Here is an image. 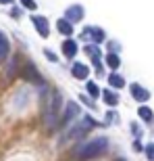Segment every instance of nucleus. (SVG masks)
I'll return each instance as SVG.
<instances>
[{
  "instance_id": "6e6552de",
  "label": "nucleus",
  "mask_w": 154,
  "mask_h": 161,
  "mask_svg": "<svg viewBox=\"0 0 154 161\" xmlns=\"http://www.w3.org/2000/svg\"><path fill=\"white\" fill-rule=\"evenodd\" d=\"M77 115H79V105H75V103H69V107H67V111H65V115H63L60 124H63V125L71 124V121L75 119Z\"/></svg>"
},
{
  "instance_id": "39448f33",
  "label": "nucleus",
  "mask_w": 154,
  "mask_h": 161,
  "mask_svg": "<svg viewBox=\"0 0 154 161\" xmlns=\"http://www.w3.org/2000/svg\"><path fill=\"white\" fill-rule=\"evenodd\" d=\"M21 75H23L25 80H29L31 84H40V86H44V80L40 78L38 69L31 65V63H25V67H23V71H21Z\"/></svg>"
},
{
  "instance_id": "423d86ee",
  "label": "nucleus",
  "mask_w": 154,
  "mask_h": 161,
  "mask_svg": "<svg viewBox=\"0 0 154 161\" xmlns=\"http://www.w3.org/2000/svg\"><path fill=\"white\" fill-rule=\"evenodd\" d=\"M65 19H67V21H71V23L81 21V19H83V8H81V4H71V6H69V8L65 11Z\"/></svg>"
},
{
  "instance_id": "a211bd4d",
  "label": "nucleus",
  "mask_w": 154,
  "mask_h": 161,
  "mask_svg": "<svg viewBox=\"0 0 154 161\" xmlns=\"http://www.w3.org/2000/svg\"><path fill=\"white\" fill-rule=\"evenodd\" d=\"M140 117H142V119H146V121H152V111H150L148 107H140Z\"/></svg>"
},
{
  "instance_id": "f8f14e48",
  "label": "nucleus",
  "mask_w": 154,
  "mask_h": 161,
  "mask_svg": "<svg viewBox=\"0 0 154 161\" xmlns=\"http://www.w3.org/2000/svg\"><path fill=\"white\" fill-rule=\"evenodd\" d=\"M8 50H11V46H8V38H6L4 34H2V30H0V63H2V61H6Z\"/></svg>"
},
{
  "instance_id": "7ed1b4c3",
  "label": "nucleus",
  "mask_w": 154,
  "mask_h": 161,
  "mask_svg": "<svg viewBox=\"0 0 154 161\" xmlns=\"http://www.w3.org/2000/svg\"><path fill=\"white\" fill-rule=\"evenodd\" d=\"M94 125H96V121L92 119V117H83L81 121H77V124L73 125L71 130L67 132V138H69V140H75V138H81L83 134H85V132H90L92 128H94Z\"/></svg>"
},
{
  "instance_id": "f257e3e1",
  "label": "nucleus",
  "mask_w": 154,
  "mask_h": 161,
  "mask_svg": "<svg viewBox=\"0 0 154 161\" xmlns=\"http://www.w3.org/2000/svg\"><path fill=\"white\" fill-rule=\"evenodd\" d=\"M63 107V96L59 90L46 92V101H44V121L46 125H52L59 121V111Z\"/></svg>"
},
{
  "instance_id": "9b49d317",
  "label": "nucleus",
  "mask_w": 154,
  "mask_h": 161,
  "mask_svg": "<svg viewBox=\"0 0 154 161\" xmlns=\"http://www.w3.org/2000/svg\"><path fill=\"white\" fill-rule=\"evenodd\" d=\"M131 94H133V98H136V101H148V90H144L142 86H140V84H133V86H131Z\"/></svg>"
},
{
  "instance_id": "20e7f679",
  "label": "nucleus",
  "mask_w": 154,
  "mask_h": 161,
  "mask_svg": "<svg viewBox=\"0 0 154 161\" xmlns=\"http://www.w3.org/2000/svg\"><path fill=\"white\" fill-rule=\"evenodd\" d=\"M81 38L83 40H92V42H96V44H100V42L106 40V34H104V30H100V27H85V30L81 31Z\"/></svg>"
},
{
  "instance_id": "6ab92c4d",
  "label": "nucleus",
  "mask_w": 154,
  "mask_h": 161,
  "mask_svg": "<svg viewBox=\"0 0 154 161\" xmlns=\"http://www.w3.org/2000/svg\"><path fill=\"white\" fill-rule=\"evenodd\" d=\"M21 2H23V6L25 8H29V11H33V8H36V0H21Z\"/></svg>"
},
{
  "instance_id": "4468645a",
  "label": "nucleus",
  "mask_w": 154,
  "mask_h": 161,
  "mask_svg": "<svg viewBox=\"0 0 154 161\" xmlns=\"http://www.w3.org/2000/svg\"><path fill=\"white\" fill-rule=\"evenodd\" d=\"M102 96H104L106 105H110V107H115V105L119 103V96H117V94H113L110 90H104V92H102Z\"/></svg>"
},
{
  "instance_id": "aec40b11",
  "label": "nucleus",
  "mask_w": 154,
  "mask_h": 161,
  "mask_svg": "<svg viewBox=\"0 0 154 161\" xmlns=\"http://www.w3.org/2000/svg\"><path fill=\"white\" fill-rule=\"evenodd\" d=\"M146 155H148V159L154 161V144H148V147H146Z\"/></svg>"
},
{
  "instance_id": "f3484780",
  "label": "nucleus",
  "mask_w": 154,
  "mask_h": 161,
  "mask_svg": "<svg viewBox=\"0 0 154 161\" xmlns=\"http://www.w3.org/2000/svg\"><path fill=\"white\" fill-rule=\"evenodd\" d=\"M85 88H88V94L92 96V98H96V96L100 94V90H98V86H96L94 82H88V84H85Z\"/></svg>"
},
{
  "instance_id": "2eb2a0df",
  "label": "nucleus",
  "mask_w": 154,
  "mask_h": 161,
  "mask_svg": "<svg viewBox=\"0 0 154 161\" xmlns=\"http://www.w3.org/2000/svg\"><path fill=\"white\" fill-rule=\"evenodd\" d=\"M108 82H110V86H113V88H123V86H125V80L121 78L119 73H113V75L108 78Z\"/></svg>"
},
{
  "instance_id": "4be33fe9",
  "label": "nucleus",
  "mask_w": 154,
  "mask_h": 161,
  "mask_svg": "<svg viewBox=\"0 0 154 161\" xmlns=\"http://www.w3.org/2000/svg\"><path fill=\"white\" fill-rule=\"evenodd\" d=\"M81 101H83V103H85V105H88V107H90V109H94V103L90 101V98H85V94H81Z\"/></svg>"
},
{
  "instance_id": "1a4fd4ad",
  "label": "nucleus",
  "mask_w": 154,
  "mask_h": 161,
  "mask_svg": "<svg viewBox=\"0 0 154 161\" xmlns=\"http://www.w3.org/2000/svg\"><path fill=\"white\" fill-rule=\"evenodd\" d=\"M71 73H73V78H77V80H88V75H90V67H88V65H83V63H73Z\"/></svg>"
},
{
  "instance_id": "5701e85b",
  "label": "nucleus",
  "mask_w": 154,
  "mask_h": 161,
  "mask_svg": "<svg viewBox=\"0 0 154 161\" xmlns=\"http://www.w3.org/2000/svg\"><path fill=\"white\" fill-rule=\"evenodd\" d=\"M13 0H0V4H11Z\"/></svg>"
},
{
  "instance_id": "dca6fc26",
  "label": "nucleus",
  "mask_w": 154,
  "mask_h": 161,
  "mask_svg": "<svg viewBox=\"0 0 154 161\" xmlns=\"http://www.w3.org/2000/svg\"><path fill=\"white\" fill-rule=\"evenodd\" d=\"M106 63H108V67H113V69H119V65H121V59H119L115 53H108V54H106Z\"/></svg>"
},
{
  "instance_id": "f03ea898",
  "label": "nucleus",
  "mask_w": 154,
  "mask_h": 161,
  "mask_svg": "<svg viewBox=\"0 0 154 161\" xmlns=\"http://www.w3.org/2000/svg\"><path fill=\"white\" fill-rule=\"evenodd\" d=\"M106 147H108V140L104 136L92 138V140H88V142L79 149V159H81V161L94 159V157L102 155V151H106Z\"/></svg>"
},
{
  "instance_id": "412c9836",
  "label": "nucleus",
  "mask_w": 154,
  "mask_h": 161,
  "mask_svg": "<svg viewBox=\"0 0 154 161\" xmlns=\"http://www.w3.org/2000/svg\"><path fill=\"white\" fill-rule=\"evenodd\" d=\"M44 54H46V59H48V61H52V63L56 61V54H54L52 50H48V48H46V50H44Z\"/></svg>"
},
{
  "instance_id": "ddd939ff",
  "label": "nucleus",
  "mask_w": 154,
  "mask_h": 161,
  "mask_svg": "<svg viewBox=\"0 0 154 161\" xmlns=\"http://www.w3.org/2000/svg\"><path fill=\"white\" fill-rule=\"evenodd\" d=\"M63 53H65L67 59H73V57L77 54V44H75V40H65V42H63Z\"/></svg>"
},
{
  "instance_id": "0eeeda50",
  "label": "nucleus",
  "mask_w": 154,
  "mask_h": 161,
  "mask_svg": "<svg viewBox=\"0 0 154 161\" xmlns=\"http://www.w3.org/2000/svg\"><path fill=\"white\" fill-rule=\"evenodd\" d=\"M31 21H33V27H36L38 31H40V36L42 38H46L48 36V19L46 17H42V15H33V17H31Z\"/></svg>"
},
{
  "instance_id": "9d476101",
  "label": "nucleus",
  "mask_w": 154,
  "mask_h": 161,
  "mask_svg": "<svg viewBox=\"0 0 154 161\" xmlns=\"http://www.w3.org/2000/svg\"><path fill=\"white\" fill-rule=\"evenodd\" d=\"M56 30H59L63 36L69 38L73 34V23H71V21H67V19H59V21H56Z\"/></svg>"
}]
</instances>
